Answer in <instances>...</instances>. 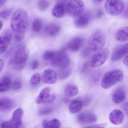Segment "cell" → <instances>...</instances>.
Listing matches in <instances>:
<instances>
[{"mask_svg": "<svg viewBox=\"0 0 128 128\" xmlns=\"http://www.w3.org/2000/svg\"><path fill=\"white\" fill-rule=\"evenodd\" d=\"M12 9L4 10L0 12V17L2 18L5 19L9 17L12 12Z\"/></svg>", "mask_w": 128, "mask_h": 128, "instance_id": "obj_33", "label": "cell"}, {"mask_svg": "<svg viewBox=\"0 0 128 128\" xmlns=\"http://www.w3.org/2000/svg\"><path fill=\"white\" fill-rule=\"evenodd\" d=\"M41 77L39 73L34 74L31 78L30 83L32 85H36L39 84L40 81Z\"/></svg>", "mask_w": 128, "mask_h": 128, "instance_id": "obj_29", "label": "cell"}, {"mask_svg": "<svg viewBox=\"0 0 128 128\" xmlns=\"http://www.w3.org/2000/svg\"><path fill=\"white\" fill-rule=\"evenodd\" d=\"M91 12L88 10L83 12L81 14L76 16L74 21V25L78 28L86 27L92 19Z\"/></svg>", "mask_w": 128, "mask_h": 128, "instance_id": "obj_10", "label": "cell"}, {"mask_svg": "<svg viewBox=\"0 0 128 128\" xmlns=\"http://www.w3.org/2000/svg\"><path fill=\"white\" fill-rule=\"evenodd\" d=\"M4 62L3 60L0 58V72L2 70L4 66Z\"/></svg>", "mask_w": 128, "mask_h": 128, "instance_id": "obj_44", "label": "cell"}, {"mask_svg": "<svg viewBox=\"0 0 128 128\" xmlns=\"http://www.w3.org/2000/svg\"><path fill=\"white\" fill-rule=\"evenodd\" d=\"M64 1H60L56 4L52 10V14L55 17L61 18L67 12V4Z\"/></svg>", "mask_w": 128, "mask_h": 128, "instance_id": "obj_16", "label": "cell"}, {"mask_svg": "<svg viewBox=\"0 0 128 128\" xmlns=\"http://www.w3.org/2000/svg\"><path fill=\"white\" fill-rule=\"evenodd\" d=\"M22 82L21 80L18 78L15 79L12 82L11 87L14 90H18L20 89L22 86Z\"/></svg>", "mask_w": 128, "mask_h": 128, "instance_id": "obj_32", "label": "cell"}, {"mask_svg": "<svg viewBox=\"0 0 128 128\" xmlns=\"http://www.w3.org/2000/svg\"><path fill=\"white\" fill-rule=\"evenodd\" d=\"M15 39L17 42H20L22 40V36L20 34H17L15 36Z\"/></svg>", "mask_w": 128, "mask_h": 128, "instance_id": "obj_41", "label": "cell"}, {"mask_svg": "<svg viewBox=\"0 0 128 128\" xmlns=\"http://www.w3.org/2000/svg\"><path fill=\"white\" fill-rule=\"evenodd\" d=\"M1 102V105L0 107V110L8 111L12 109L14 104L11 99L8 98H4L0 99Z\"/></svg>", "mask_w": 128, "mask_h": 128, "instance_id": "obj_26", "label": "cell"}, {"mask_svg": "<svg viewBox=\"0 0 128 128\" xmlns=\"http://www.w3.org/2000/svg\"><path fill=\"white\" fill-rule=\"evenodd\" d=\"M50 89L46 87L41 90L36 99V102L38 104H51L53 103L56 98L55 94H50Z\"/></svg>", "mask_w": 128, "mask_h": 128, "instance_id": "obj_9", "label": "cell"}, {"mask_svg": "<svg viewBox=\"0 0 128 128\" xmlns=\"http://www.w3.org/2000/svg\"><path fill=\"white\" fill-rule=\"evenodd\" d=\"M105 44L104 34L100 31L95 32L89 39V48L94 52H98L103 49Z\"/></svg>", "mask_w": 128, "mask_h": 128, "instance_id": "obj_4", "label": "cell"}, {"mask_svg": "<svg viewBox=\"0 0 128 128\" xmlns=\"http://www.w3.org/2000/svg\"><path fill=\"white\" fill-rule=\"evenodd\" d=\"M49 6L48 0H40L38 4L39 9L41 10H46Z\"/></svg>", "mask_w": 128, "mask_h": 128, "instance_id": "obj_31", "label": "cell"}, {"mask_svg": "<svg viewBox=\"0 0 128 128\" xmlns=\"http://www.w3.org/2000/svg\"><path fill=\"white\" fill-rule=\"evenodd\" d=\"M128 53V42L116 47L111 54V59L113 61H116L122 58Z\"/></svg>", "mask_w": 128, "mask_h": 128, "instance_id": "obj_11", "label": "cell"}, {"mask_svg": "<svg viewBox=\"0 0 128 128\" xmlns=\"http://www.w3.org/2000/svg\"><path fill=\"white\" fill-rule=\"evenodd\" d=\"M60 30L59 26L55 23L47 24L45 27L44 32L46 35L50 36H54L57 35Z\"/></svg>", "mask_w": 128, "mask_h": 128, "instance_id": "obj_20", "label": "cell"}, {"mask_svg": "<svg viewBox=\"0 0 128 128\" xmlns=\"http://www.w3.org/2000/svg\"><path fill=\"white\" fill-rule=\"evenodd\" d=\"M6 0H0V7L3 6Z\"/></svg>", "mask_w": 128, "mask_h": 128, "instance_id": "obj_48", "label": "cell"}, {"mask_svg": "<svg viewBox=\"0 0 128 128\" xmlns=\"http://www.w3.org/2000/svg\"><path fill=\"white\" fill-rule=\"evenodd\" d=\"M39 66V62L37 60H35L32 62L30 65L31 68L33 70L37 69Z\"/></svg>", "mask_w": 128, "mask_h": 128, "instance_id": "obj_36", "label": "cell"}, {"mask_svg": "<svg viewBox=\"0 0 128 128\" xmlns=\"http://www.w3.org/2000/svg\"><path fill=\"white\" fill-rule=\"evenodd\" d=\"M110 122L114 125H118L122 124L124 119V115L121 110H115L109 115Z\"/></svg>", "mask_w": 128, "mask_h": 128, "instance_id": "obj_18", "label": "cell"}, {"mask_svg": "<svg viewBox=\"0 0 128 128\" xmlns=\"http://www.w3.org/2000/svg\"><path fill=\"white\" fill-rule=\"evenodd\" d=\"M52 112V110L51 108H45L39 111V114L41 116L50 114Z\"/></svg>", "mask_w": 128, "mask_h": 128, "instance_id": "obj_34", "label": "cell"}, {"mask_svg": "<svg viewBox=\"0 0 128 128\" xmlns=\"http://www.w3.org/2000/svg\"><path fill=\"white\" fill-rule=\"evenodd\" d=\"M106 125L107 124L106 123H104L95 125L92 126H88V127H85L83 128H104L106 126Z\"/></svg>", "mask_w": 128, "mask_h": 128, "instance_id": "obj_37", "label": "cell"}, {"mask_svg": "<svg viewBox=\"0 0 128 128\" xmlns=\"http://www.w3.org/2000/svg\"><path fill=\"white\" fill-rule=\"evenodd\" d=\"M115 38L117 41L125 42L128 41V26L122 27L116 32Z\"/></svg>", "mask_w": 128, "mask_h": 128, "instance_id": "obj_21", "label": "cell"}, {"mask_svg": "<svg viewBox=\"0 0 128 128\" xmlns=\"http://www.w3.org/2000/svg\"><path fill=\"white\" fill-rule=\"evenodd\" d=\"M124 78V74L122 70L113 69L108 72L103 76L101 86L104 88L108 89L116 84L122 81Z\"/></svg>", "mask_w": 128, "mask_h": 128, "instance_id": "obj_3", "label": "cell"}, {"mask_svg": "<svg viewBox=\"0 0 128 128\" xmlns=\"http://www.w3.org/2000/svg\"><path fill=\"white\" fill-rule=\"evenodd\" d=\"M1 102L0 100V107L1 106Z\"/></svg>", "mask_w": 128, "mask_h": 128, "instance_id": "obj_50", "label": "cell"}, {"mask_svg": "<svg viewBox=\"0 0 128 128\" xmlns=\"http://www.w3.org/2000/svg\"><path fill=\"white\" fill-rule=\"evenodd\" d=\"M123 12V15L125 17H128V4H126L125 7H124Z\"/></svg>", "mask_w": 128, "mask_h": 128, "instance_id": "obj_40", "label": "cell"}, {"mask_svg": "<svg viewBox=\"0 0 128 128\" xmlns=\"http://www.w3.org/2000/svg\"><path fill=\"white\" fill-rule=\"evenodd\" d=\"M43 27L42 22L39 18L34 20L32 23V28L34 32H39L41 30Z\"/></svg>", "mask_w": 128, "mask_h": 128, "instance_id": "obj_27", "label": "cell"}, {"mask_svg": "<svg viewBox=\"0 0 128 128\" xmlns=\"http://www.w3.org/2000/svg\"><path fill=\"white\" fill-rule=\"evenodd\" d=\"M23 110L21 108H17L14 112L9 122L12 128H19L22 124Z\"/></svg>", "mask_w": 128, "mask_h": 128, "instance_id": "obj_14", "label": "cell"}, {"mask_svg": "<svg viewBox=\"0 0 128 128\" xmlns=\"http://www.w3.org/2000/svg\"><path fill=\"white\" fill-rule=\"evenodd\" d=\"M28 26V17L26 11L22 8L17 9L11 18V29L16 34H22L26 31Z\"/></svg>", "mask_w": 128, "mask_h": 128, "instance_id": "obj_1", "label": "cell"}, {"mask_svg": "<svg viewBox=\"0 0 128 128\" xmlns=\"http://www.w3.org/2000/svg\"><path fill=\"white\" fill-rule=\"evenodd\" d=\"M2 26H3L2 22L0 20V31L1 30L2 28Z\"/></svg>", "mask_w": 128, "mask_h": 128, "instance_id": "obj_49", "label": "cell"}, {"mask_svg": "<svg viewBox=\"0 0 128 128\" xmlns=\"http://www.w3.org/2000/svg\"><path fill=\"white\" fill-rule=\"evenodd\" d=\"M126 97V91L124 87L122 86H118L112 92V100L116 104L122 103L125 99Z\"/></svg>", "mask_w": 128, "mask_h": 128, "instance_id": "obj_13", "label": "cell"}, {"mask_svg": "<svg viewBox=\"0 0 128 128\" xmlns=\"http://www.w3.org/2000/svg\"><path fill=\"white\" fill-rule=\"evenodd\" d=\"M83 43V40L81 38L76 37L72 38L69 41L67 47L71 52H77L82 47Z\"/></svg>", "mask_w": 128, "mask_h": 128, "instance_id": "obj_19", "label": "cell"}, {"mask_svg": "<svg viewBox=\"0 0 128 128\" xmlns=\"http://www.w3.org/2000/svg\"><path fill=\"white\" fill-rule=\"evenodd\" d=\"M71 73V70L68 68L64 69H61L59 72V78L61 80L66 79L70 76Z\"/></svg>", "mask_w": 128, "mask_h": 128, "instance_id": "obj_28", "label": "cell"}, {"mask_svg": "<svg viewBox=\"0 0 128 128\" xmlns=\"http://www.w3.org/2000/svg\"><path fill=\"white\" fill-rule=\"evenodd\" d=\"M84 8L82 0H70L67 4V12L71 16L76 17L83 12Z\"/></svg>", "mask_w": 128, "mask_h": 128, "instance_id": "obj_8", "label": "cell"}, {"mask_svg": "<svg viewBox=\"0 0 128 128\" xmlns=\"http://www.w3.org/2000/svg\"></svg>", "mask_w": 128, "mask_h": 128, "instance_id": "obj_51", "label": "cell"}, {"mask_svg": "<svg viewBox=\"0 0 128 128\" xmlns=\"http://www.w3.org/2000/svg\"><path fill=\"white\" fill-rule=\"evenodd\" d=\"M28 59V53L26 47L24 44H20L17 46L14 56L9 63L14 66L15 70H20L24 68Z\"/></svg>", "mask_w": 128, "mask_h": 128, "instance_id": "obj_2", "label": "cell"}, {"mask_svg": "<svg viewBox=\"0 0 128 128\" xmlns=\"http://www.w3.org/2000/svg\"><path fill=\"white\" fill-rule=\"evenodd\" d=\"M78 92V86L73 84H68L64 89L66 96L68 98H72L77 95Z\"/></svg>", "mask_w": 128, "mask_h": 128, "instance_id": "obj_23", "label": "cell"}, {"mask_svg": "<svg viewBox=\"0 0 128 128\" xmlns=\"http://www.w3.org/2000/svg\"><path fill=\"white\" fill-rule=\"evenodd\" d=\"M12 34L10 31H6L3 35L0 36V54H3L7 49L10 44Z\"/></svg>", "mask_w": 128, "mask_h": 128, "instance_id": "obj_17", "label": "cell"}, {"mask_svg": "<svg viewBox=\"0 0 128 128\" xmlns=\"http://www.w3.org/2000/svg\"><path fill=\"white\" fill-rule=\"evenodd\" d=\"M0 128H12L9 121H5L2 122Z\"/></svg>", "mask_w": 128, "mask_h": 128, "instance_id": "obj_38", "label": "cell"}, {"mask_svg": "<svg viewBox=\"0 0 128 128\" xmlns=\"http://www.w3.org/2000/svg\"><path fill=\"white\" fill-rule=\"evenodd\" d=\"M110 52L109 50L104 48L95 54L91 60L90 64L92 67L97 68L102 66L109 58Z\"/></svg>", "mask_w": 128, "mask_h": 128, "instance_id": "obj_7", "label": "cell"}, {"mask_svg": "<svg viewBox=\"0 0 128 128\" xmlns=\"http://www.w3.org/2000/svg\"><path fill=\"white\" fill-rule=\"evenodd\" d=\"M56 52L46 50L43 54V58L46 60H50L53 58Z\"/></svg>", "mask_w": 128, "mask_h": 128, "instance_id": "obj_30", "label": "cell"}, {"mask_svg": "<svg viewBox=\"0 0 128 128\" xmlns=\"http://www.w3.org/2000/svg\"><path fill=\"white\" fill-rule=\"evenodd\" d=\"M97 116L94 114L90 112H83L80 113L78 116V122L82 124L94 123L97 121Z\"/></svg>", "mask_w": 128, "mask_h": 128, "instance_id": "obj_12", "label": "cell"}, {"mask_svg": "<svg viewBox=\"0 0 128 128\" xmlns=\"http://www.w3.org/2000/svg\"><path fill=\"white\" fill-rule=\"evenodd\" d=\"M124 108L125 112L128 116V103H126L125 104Z\"/></svg>", "mask_w": 128, "mask_h": 128, "instance_id": "obj_43", "label": "cell"}, {"mask_svg": "<svg viewBox=\"0 0 128 128\" xmlns=\"http://www.w3.org/2000/svg\"><path fill=\"white\" fill-rule=\"evenodd\" d=\"M90 98L89 97H87L86 98H84V101L83 102V105L85 104H88L90 101Z\"/></svg>", "mask_w": 128, "mask_h": 128, "instance_id": "obj_42", "label": "cell"}, {"mask_svg": "<svg viewBox=\"0 0 128 128\" xmlns=\"http://www.w3.org/2000/svg\"><path fill=\"white\" fill-rule=\"evenodd\" d=\"M88 62H85V63H84L82 66V68H81V73H84L87 70V69L88 68Z\"/></svg>", "mask_w": 128, "mask_h": 128, "instance_id": "obj_39", "label": "cell"}, {"mask_svg": "<svg viewBox=\"0 0 128 128\" xmlns=\"http://www.w3.org/2000/svg\"><path fill=\"white\" fill-rule=\"evenodd\" d=\"M125 4L123 0H106L104 8L110 16H117L123 12Z\"/></svg>", "mask_w": 128, "mask_h": 128, "instance_id": "obj_5", "label": "cell"}, {"mask_svg": "<svg viewBox=\"0 0 128 128\" xmlns=\"http://www.w3.org/2000/svg\"><path fill=\"white\" fill-rule=\"evenodd\" d=\"M124 63L125 65L128 66V54L126 56L124 60Z\"/></svg>", "mask_w": 128, "mask_h": 128, "instance_id": "obj_45", "label": "cell"}, {"mask_svg": "<svg viewBox=\"0 0 128 128\" xmlns=\"http://www.w3.org/2000/svg\"><path fill=\"white\" fill-rule=\"evenodd\" d=\"M104 0H92L93 2L96 4H98L101 3Z\"/></svg>", "mask_w": 128, "mask_h": 128, "instance_id": "obj_47", "label": "cell"}, {"mask_svg": "<svg viewBox=\"0 0 128 128\" xmlns=\"http://www.w3.org/2000/svg\"><path fill=\"white\" fill-rule=\"evenodd\" d=\"M42 80L46 84H53L56 83L58 80L57 73L52 68H47L43 72Z\"/></svg>", "mask_w": 128, "mask_h": 128, "instance_id": "obj_15", "label": "cell"}, {"mask_svg": "<svg viewBox=\"0 0 128 128\" xmlns=\"http://www.w3.org/2000/svg\"><path fill=\"white\" fill-rule=\"evenodd\" d=\"M92 52L89 48L85 49L82 52V56L84 58H87L90 55L91 52Z\"/></svg>", "mask_w": 128, "mask_h": 128, "instance_id": "obj_35", "label": "cell"}, {"mask_svg": "<svg viewBox=\"0 0 128 128\" xmlns=\"http://www.w3.org/2000/svg\"><path fill=\"white\" fill-rule=\"evenodd\" d=\"M103 15V12L101 10H99L98 11L97 14V16L98 17H100Z\"/></svg>", "mask_w": 128, "mask_h": 128, "instance_id": "obj_46", "label": "cell"}, {"mask_svg": "<svg viewBox=\"0 0 128 128\" xmlns=\"http://www.w3.org/2000/svg\"><path fill=\"white\" fill-rule=\"evenodd\" d=\"M51 63L53 66H58L61 69L68 68L70 64V60L64 49L56 52L55 54Z\"/></svg>", "mask_w": 128, "mask_h": 128, "instance_id": "obj_6", "label": "cell"}, {"mask_svg": "<svg viewBox=\"0 0 128 128\" xmlns=\"http://www.w3.org/2000/svg\"><path fill=\"white\" fill-rule=\"evenodd\" d=\"M83 104L80 100H75L71 103L69 106V111L71 113H76L80 112L82 108Z\"/></svg>", "mask_w": 128, "mask_h": 128, "instance_id": "obj_24", "label": "cell"}, {"mask_svg": "<svg viewBox=\"0 0 128 128\" xmlns=\"http://www.w3.org/2000/svg\"><path fill=\"white\" fill-rule=\"evenodd\" d=\"M44 128H60L61 123L59 120L54 118L50 121L44 120L42 122Z\"/></svg>", "mask_w": 128, "mask_h": 128, "instance_id": "obj_25", "label": "cell"}, {"mask_svg": "<svg viewBox=\"0 0 128 128\" xmlns=\"http://www.w3.org/2000/svg\"><path fill=\"white\" fill-rule=\"evenodd\" d=\"M11 77L10 76H4L0 79V92L8 91L12 85Z\"/></svg>", "mask_w": 128, "mask_h": 128, "instance_id": "obj_22", "label": "cell"}]
</instances>
